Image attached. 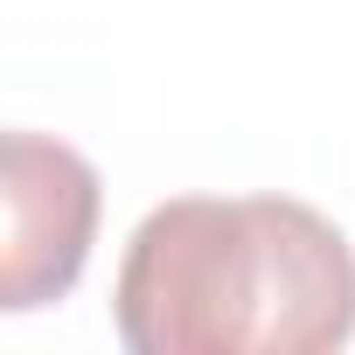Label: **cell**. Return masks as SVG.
I'll return each instance as SVG.
<instances>
[{"label": "cell", "mask_w": 355, "mask_h": 355, "mask_svg": "<svg viewBox=\"0 0 355 355\" xmlns=\"http://www.w3.org/2000/svg\"><path fill=\"white\" fill-rule=\"evenodd\" d=\"M112 327L132 355H327L355 334V251L293 196H174L125 244Z\"/></svg>", "instance_id": "1"}, {"label": "cell", "mask_w": 355, "mask_h": 355, "mask_svg": "<svg viewBox=\"0 0 355 355\" xmlns=\"http://www.w3.org/2000/svg\"><path fill=\"white\" fill-rule=\"evenodd\" d=\"M0 209H8V251H0V306L35 313L84 279L98 237V167L42 132L0 139Z\"/></svg>", "instance_id": "2"}]
</instances>
